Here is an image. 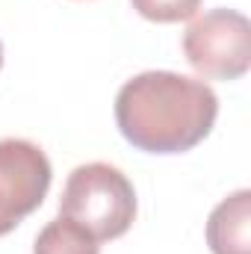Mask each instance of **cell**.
Returning <instances> with one entry per match:
<instances>
[{"label":"cell","instance_id":"8992f818","mask_svg":"<svg viewBox=\"0 0 251 254\" xmlns=\"http://www.w3.org/2000/svg\"><path fill=\"white\" fill-rule=\"evenodd\" d=\"M33 254H101V243L83 225L57 216L39 231L33 243Z\"/></svg>","mask_w":251,"mask_h":254},{"label":"cell","instance_id":"5b68a950","mask_svg":"<svg viewBox=\"0 0 251 254\" xmlns=\"http://www.w3.org/2000/svg\"><path fill=\"white\" fill-rule=\"evenodd\" d=\"M207 246L213 254H251V190H237L213 207Z\"/></svg>","mask_w":251,"mask_h":254},{"label":"cell","instance_id":"277c9868","mask_svg":"<svg viewBox=\"0 0 251 254\" xmlns=\"http://www.w3.org/2000/svg\"><path fill=\"white\" fill-rule=\"evenodd\" d=\"M48 154L30 139H0V237L36 213L51 190Z\"/></svg>","mask_w":251,"mask_h":254},{"label":"cell","instance_id":"ba28073f","mask_svg":"<svg viewBox=\"0 0 251 254\" xmlns=\"http://www.w3.org/2000/svg\"><path fill=\"white\" fill-rule=\"evenodd\" d=\"M0 68H3V45H0Z\"/></svg>","mask_w":251,"mask_h":254},{"label":"cell","instance_id":"3957f363","mask_svg":"<svg viewBox=\"0 0 251 254\" xmlns=\"http://www.w3.org/2000/svg\"><path fill=\"white\" fill-rule=\"evenodd\" d=\"M181 48L201 80H240L251 68V24L237 9H210L192 18Z\"/></svg>","mask_w":251,"mask_h":254},{"label":"cell","instance_id":"6da1fadb","mask_svg":"<svg viewBox=\"0 0 251 254\" xmlns=\"http://www.w3.org/2000/svg\"><path fill=\"white\" fill-rule=\"evenodd\" d=\"M216 119V92L178 71H142L116 95L119 133L145 154H187L210 136Z\"/></svg>","mask_w":251,"mask_h":254},{"label":"cell","instance_id":"52a82bcc","mask_svg":"<svg viewBox=\"0 0 251 254\" xmlns=\"http://www.w3.org/2000/svg\"><path fill=\"white\" fill-rule=\"evenodd\" d=\"M133 9L154 24H178L198 15L204 0H130Z\"/></svg>","mask_w":251,"mask_h":254},{"label":"cell","instance_id":"7a4b0ae2","mask_svg":"<svg viewBox=\"0 0 251 254\" xmlns=\"http://www.w3.org/2000/svg\"><path fill=\"white\" fill-rule=\"evenodd\" d=\"M60 216L83 225L98 243L125 237L136 219V190L122 169L83 163L65 181Z\"/></svg>","mask_w":251,"mask_h":254}]
</instances>
